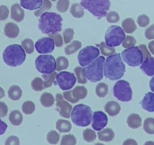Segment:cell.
I'll list each match as a JSON object with an SVG mask.
<instances>
[{
    "mask_svg": "<svg viewBox=\"0 0 154 145\" xmlns=\"http://www.w3.org/2000/svg\"><path fill=\"white\" fill-rule=\"evenodd\" d=\"M40 103L45 107H51L55 103V98L51 93L44 92L40 97Z\"/></svg>",
    "mask_w": 154,
    "mask_h": 145,
    "instance_id": "27",
    "label": "cell"
},
{
    "mask_svg": "<svg viewBox=\"0 0 154 145\" xmlns=\"http://www.w3.org/2000/svg\"><path fill=\"white\" fill-rule=\"evenodd\" d=\"M69 66V61L66 57L60 56L56 60V69L57 71H61L67 69Z\"/></svg>",
    "mask_w": 154,
    "mask_h": 145,
    "instance_id": "33",
    "label": "cell"
},
{
    "mask_svg": "<svg viewBox=\"0 0 154 145\" xmlns=\"http://www.w3.org/2000/svg\"><path fill=\"white\" fill-rule=\"evenodd\" d=\"M82 136H83L84 140L86 142H89V143L94 141L96 140V137H97L95 131L91 128H86V129L84 130Z\"/></svg>",
    "mask_w": 154,
    "mask_h": 145,
    "instance_id": "37",
    "label": "cell"
},
{
    "mask_svg": "<svg viewBox=\"0 0 154 145\" xmlns=\"http://www.w3.org/2000/svg\"><path fill=\"white\" fill-rule=\"evenodd\" d=\"M60 139V134L54 130H51L46 136V140L51 144H57Z\"/></svg>",
    "mask_w": 154,
    "mask_h": 145,
    "instance_id": "42",
    "label": "cell"
},
{
    "mask_svg": "<svg viewBox=\"0 0 154 145\" xmlns=\"http://www.w3.org/2000/svg\"><path fill=\"white\" fill-rule=\"evenodd\" d=\"M149 21H150L149 17L146 14H141V15L138 16L137 19V24L140 27H146L149 24Z\"/></svg>",
    "mask_w": 154,
    "mask_h": 145,
    "instance_id": "48",
    "label": "cell"
},
{
    "mask_svg": "<svg viewBox=\"0 0 154 145\" xmlns=\"http://www.w3.org/2000/svg\"><path fill=\"white\" fill-rule=\"evenodd\" d=\"M143 130L145 132L149 134H154V119L153 118H146L143 122Z\"/></svg>",
    "mask_w": 154,
    "mask_h": 145,
    "instance_id": "35",
    "label": "cell"
},
{
    "mask_svg": "<svg viewBox=\"0 0 154 145\" xmlns=\"http://www.w3.org/2000/svg\"><path fill=\"white\" fill-rule=\"evenodd\" d=\"M122 26L125 32L128 34L133 33L137 29V26L135 24V22L131 17H128V18L125 19L123 22H122Z\"/></svg>",
    "mask_w": 154,
    "mask_h": 145,
    "instance_id": "28",
    "label": "cell"
},
{
    "mask_svg": "<svg viewBox=\"0 0 154 145\" xmlns=\"http://www.w3.org/2000/svg\"><path fill=\"white\" fill-rule=\"evenodd\" d=\"M125 66L121 54H114L105 59L103 74L109 80H118L124 76Z\"/></svg>",
    "mask_w": 154,
    "mask_h": 145,
    "instance_id": "1",
    "label": "cell"
},
{
    "mask_svg": "<svg viewBox=\"0 0 154 145\" xmlns=\"http://www.w3.org/2000/svg\"><path fill=\"white\" fill-rule=\"evenodd\" d=\"M138 47H139V48L140 49V51H141L142 54H143V60H145V59L147 58V57H151L150 53H149V50H148V48H146V45H140Z\"/></svg>",
    "mask_w": 154,
    "mask_h": 145,
    "instance_id": "55",
    "label": "cell"
},
{
    "mask_svg": "<svg viewBox=\"0 0 154 145\" xmlns=\"http://www.w3.org/2000/svg\"><path fill=\"white\" fill-rule=\"evenodd\" d=\"M113 94L116 98L122 102H128L132 99V90L127 81L119 80L113 87Z\"/></svg>",
    "mask_w": 154,
    "mask_h": 145,
    "instance_id": "10",
    "label": "cell"
},
{
    "mask_svg": "<svg viewBox=\"0 0 154 145\" xmlns=\"http://www.w3.org/2000/svg\"><path fill=\"white\" fill-rule=\"evenodd\" d=\"M74 72H75V76H76V79L79 84H85L87 82L88 79H86L84 72L83 68L81 66H76L74 69Z\"/></svg>",
    "mask_w": 154,
    "mask_h": 145,
    "instance_id": "34",
    "label": "cell"
},
{
    "mask_svg": "<svg viewBox=\"0 0 154 145\" xmlns=\"http://www.w3.org/2000/svg\"><path fill=\"white\" fill-rule=\"evenodd\" d=\"M145 144H154V142L148 141V142H146V143H145Z\"/></svg>",
    "mask_w": 154,
    "mask_h": 145,
    "instance_id": "61",
    "label": "cell"
},
{
    "mask_svg": "<svg viewBox=\"0 0 154 145\" xmlns=\"http://www.w3.org/2000/svg\"><path fill=\"white\" fill-rule=\"evenodd\" d=\"M21 46L24 49L25 52L30 54L34 51V42L31 39H25L22 41Z\"/></svg>",
    "mask_w": 154,
    "mask_h": 145,
    "instance_id": "38",
    "label": "cell"
},
{
    "mask_svg": "<svg viewBox=\"0 0 154 145\" xmlns=\"http://www.w3.org/2000/svg\"><path fill=\"white\" fill-rule=\"evenodd\" d=\"M49 37H51L54 40V45L57 48H60V47H61L63 45V38H62L61 35L59 34L58 32L54 34H49Z\"/></svg>",
    "mask_w": 154,
    "mask_h": 145,
    "instance_id": "49",
    "label": "cell"
},
{
    "mask_svg": "<svg viewBox=\"0 0 154 145\" xmlns=\"http://www.w3.org/2000/svg\"><path fill=\"white\" fill-rule=\"evenodd\" d=\"M69 5V0H58L57 2V10L59 12H66Z\"/></svg>",
    "mask_w": 154,
    "mask_h": 145,
    "instance_id": "45",
    "label": "cell"
},
{
    "mask_svg": "<svg viewBox=\"0 0 154 145\" xmlns=\"http://www.w3.org/2000/svg\"><path fill=\"white\" fill-rule=\"evenodd\" d=\"M19 32H20L19 26L16 23H12V22L7 23L4 27V33L7 37L10 38V39H14V38L17 37Z\"/></svg>",
    "mask_w": 154,
    "mask_h": 145,
    "instance_id": "20",
    "label": "cell"
},
{
    "mask_svg": "<svg viewBox=\"0 0 154 145\" xmlns=\"http://www.w3.org/2000/svg\"><path fill=\"white\" fill-rule=\"evenodd\" d=\"M145 37L147 39H154V24L149 26L145 31Z\"/></svg>",
    "mask_w": 154,
    "mask_h": 145,
    "instance_id": "54",
    "label": "cell"
},
{
    "mask_svg": "<svg viewBox=\"0 0 154 145\" xmlns=\"http://www.w3.org/2000/svg\"><path fill=\"white\" fill-rule=\"evenodd\" d=\"M9 15V9L5 5H0V20H5Z\"/></svg>",
    "mask_w": 154,
    "mask_h": 145,
    "instance_id": "51",
    "label": "cell"
},
{
    "mask_svg": "<svg viewBox=\"0 0 154 145\" xmlns=\"http://www.w3.org/2000/svg\"><path fill=\"white\" fill-rule=\"evenodd\" d=\"M51 6H52V4H51L50 0H43V3H42V6L40 7V8H38V10L35 11L34 14H35V16H36V17H39V16H41V14H43L44 12L51 9Z\"/></svg>",
    "mask_w": 154,
    "mask_h": 145,
    "instance_id": "40",
    "label": "cell"
},
{
    "mask_svg": "<svg viewBox=\"0 0 154 145\" xmlns=\"http://www.w3.org/2000/svg\"><path fill=\"white\" fill-rule=\"evenodd\" d=\"M124 145H137V143L136 140H134V139H127L126 140L123 142Z\"/></svg>",
    "mask_w": 154,
    "mask_h": 145,
    "instance_id": "57",
    "label": "cell"
},
{
    "mask_svg": "<svg viewBox=\"0 0 154 145\" xmlns=\"http://www.w3.org/2000/svg\"><path fill=\"white\" fill-rule=\"evenodd\" d=\"M81 5L97 18H103L110 8L109 0H81Z\"/></svg>",
    "mask_w": 154,
    "mask_h": 145,
    "instance_id": "5",
    "label": "cell"
},
{
    "mask_svg": "<svg viewBox=\"0 0 154 145\" xmlns=\"http://www.w3.org/2000/svg\"><path fill=\"white\" fill-rule=\"evenodd\" d=\"M70 14L75 18H82L85 14L83 7L81 5V4L75 3L71 6Z\"/></svg>",
    "mask_w": 154,
    "mask_h": 145,
    "instance_id": "30",
    "label": "cell"
},
{
    "mask_svg": "<svg viewBox=\"0 0 154 145\" xmlns=\"http://www.w3.org/2000/svg\"><path fill=\"white\" fill-rule=\"evenodd\" d=\"M76 77L72 72L67 71H61L56 76L55 85H57L63 91L70 90L76 82Z\"/></svg>",
    "mask_w": 154,
    "mask_h": 145,
    "instance_id": "12",
    "label": "cell"
},
{
    "mask_svg": "<svg viewBox=\"0 0 154 145\" xmlns=\"http://www.w3.org/2000/svg\"><path fill=\"white\" fill-rule=\"evenodd\" d=\"M97 137L100 141L109 142L114 139L115 133L112 128H106L99 131V132L97 133Z\"/></svg>",
    "mask_w": 154,
    "mask_h": 145,
    "instance_id": "23",
    "label": "cell"
},
{
    "mask_svg": "<svg viewBox=\"0 0 154 145\" xmlns=\"http://www.w3.org/2000/svg\"><path fill=\"white\" fill-rule=\"evenodd\" d=\"M88 94L87 88L84 86H76L71 91H64L63 94V97L70 103H77L79 100L86 97Z\"/></svg>",
    "mask_w": 154,
    "mask_h": 145,
    "instance_id": "13",
    "label": "cell"
},
{
    "mask_svg": "<svg viewBox=\"0 0 154 145\" xmlns=\"http://www.w3.org/2000/svg\"><path fill=\"white\" fill-rule=\"evenodd\" d=\"M108 123L107 116L103 112L95 111L93 113L92 121H91V125L94 130L95 131H100L103 129L106 126Z\"/></svg>",
    "mask_w": 154,
    "mask_h": 145,
    "instance_id": "16",
    "label": "cell"
},
{
    "mask_svg": "<svg viewBox=\"0 0 154 145\" xmlns=\"http://www.w3.org/2000/svg\"><path fill=\"white\" fill-rule=\"evenodd\" d=\"M51 1H53V2H55V1H57V0H51Z\"/></svg>",
    "mask_w": 154,
    "mask_h": 145,
    "instance_id": "62",
    "label": "cell"
},
{
    "mask_svg": "<svg viewBox=\"0 0 154 145\" xmlns=\"http://www.w3.org/2000/svg\"><path fill=\"white\" fill-rule=\"evenodd\" d=\"M148 49L149 50V51H150L152 54H154V40L151 41L150 42H149V45H148Z\"/></svg>",
    "mask_w": 154,
    "mask_h": 145,
    "instance_id": "58",
    "label": "cell"
},
{
    "mask_svg": "<svg viewBox=\"0 0 154 145\" xmlns=\"http://www.w3.org/2000/svg\"><path fill=\"white\" fill-rule=\"evenodd\" d=\"M63 18L54 12H44L38 20V29L43 34H54L62 30Z\"/></svg>",
    "mask_w": 154,
    "mask_h": 145,
    "instance_id": "2",
    "label": "cell"
},
{
    "mask_svg": "<svg viewBox=\"0 0 154 145\" xmlns=\"http://www.w3.org/2000/svg\"><path fill=\"white\" fill-rule=\"evenodd\" d=\"M122 60L128 66L135 67L140 66L143 61V56L139 47L133 46L124 50L121 53Z\"/></svg>",
    "mask_w": 154,
    "mask_h": 145,
    "instance_id": "9",
    "label": "cell"
},
{
    "mask_svg": "<svg viewBox=\"0 0 154 145\" xmlns=\"http://www.w3.org/2000/svg\"><path fill=\"white\" fill-rule=\"evenodd\" d=\"M5 145H19L20 144V140L17 136H10L7 138L6 141L5 142Z\"/></svg>",
    "mask_w": 154,
    "mask_h": 145,
    "instance_id": "52",
    "label": "cell"
},
{
    "mask_svg": "<svg viewBox=\"0 0 154 145\" xmlns=\"http://www.w3.org/2000/svg\"><path fill=\"white\" fill-rule=\"evenodd\" d=\"M136 42H137V41H136V39L133 36H131V35H127V36H125L123 42H122V45L123 46V48H128L134 46L136 45Z\"/></svg>",
    "mask_w": 154,
    "mask_h": 145,
    "instance_id": "47",
    "label": "cell"
},
{
    "mask_svg": "<svg viewBox=\"0 0 154 145\" xmlns=\"http://www.w3.org/2000/svg\"><path fill=\"white\" fill-rule=\"evenodd\" d=\"M144 74L148 76H154V58L149 57L143 60L140 66Z\"/></svg>",
    "mask_w": 154,
    "mask_h": 145,
    "instance_id": "19",
    "label": "cell"
},
{
    "mask_svg": "<svg viewBox=\"0 0 154 145\" xmlns=\"http://www.w3.org/2000/svg\"><path fill=\"white\" fill-rule=\"evenodd\" d=\"M54 42L51 37H43L37 40L35 44V48L41 54H50L54 50Z\"/></svg>",
    "mask_w": 154,
    "mask_h": 145,
    "instance_id": "14",
    "label": "cell"
},
{
    "mask_svg": "<svg viewBox=\"0 0 154 145\" xmlns=\"http://www.w3.org/2000/svg\"><path fill=\"white\" fill-rule=\"evenodd\" d=\"M63 41L66 44L69 43L72 40L74 36V31L72 28H67L63 31Z\"/></svg>",
    "mask_w": 154,
    "mask_h": 145,
    "instance_id": "46",
    "label": "cell"
},
{
    "mask_svg": "<svg viewBox=\"0 0 154 145\" xmlns=\"http://www.w3.org/2000/svg\"><path fill=\"white\" fill-rule=\"evenodd\" d=\"M93 113L91 107L85 104H77L72 108L71 112V119L75 125L79 127H86L92 121Z\"/></svg>",
    "mask_w": 154,
    "mask_h": 145,
    "instance_id": "4",
    "label": "cell"
},
{
    "mask_svg": "<svg viewBox=\"0 0 154 145\" xmlns=\"http://www.w3.org/2000/svg\"><path fill=\"white\" fill-rule=\"evenodd\" d=\"M105 58L100 56L83 68L85 77L91 82L95 83L101 80L103 77Z\"/></svg>",
    "mask_w": 154,
    "mask_h": 145,
    "instance_id": "6",
    "label": "cell"
},
{
    "mask_svg": "<svg viewBox=\"0 0 154 145\" xmlns=\"http://www.w3.org/2000/svg\"><path fill=\"white\" fill-rule=\"evenodd\" d=\"M25 13L21 5L16 3L11 6V18L13 19L17 23L23 21L24 19Z\"/></svg>",
    "mask_w": 154,
    "mask_h": 145,
    "instance_id": "18",
    "label": "cell"
},
{
    "mask_svg": "<svg viewBox=\"0 0 154 145\" xmlns=\"http://www.w3.org/2000/svg\"><path fill=\"white\" fill-rule=\"evenodd\" d=\"M56 128L60 133H68L72 129V125L69 121L58 119L56 122Z\"/></svg>",
    "mask_w": 154,
    "mask_h": 145,
    "instance_id": "26",
    "label": "cell"
},
{
    "mask_svg": "<svg viewBox=\"0 0 154 145\" xmlns=\"http://www.w3.org/2000/svg\"><path fill=\"white\" fill-rule=\"evenodd\" d=\"M106 17V20L107 22L110 23H117L119 20V15L117 12L116 11H109L108 12Z\"/></svg>",
    "mask_w": 154,
    "mask_h": 145,
    "instance_id": "50",
    "label": "cell"
},
{
    "mask_svg": "<svg viewBox=\"0 0 154 145\" xmlns=\"http://www.w3.org/2000/svg\"><path fill=\"white\" fill-rule=\"evenodd\" d=\"M57 72H53L49 74H42V80H43V86L44 88H50L53 83L55 82L56 76H57Z\"/></svg>",
    "mask_w": 154,
    "mask_h": 145,
    "instance_id": "31",
    "label": "cell"
},
{
    "mask_svg": "<svg viewBox=\"0 0 154 145\" xmlns=\"http://www.w3.org/2000/svg\"><path fill=\"white\" fill-rule=\"evenodd\" d=\"M5 91H4V89L2 88V87H0V99L5 97Z\"/></svg>",
    "mask_w": 154,
    "mask_h": 145,
    "instance_id": "60",
    "label": "cell"
},
{
    "mask_svg": "<svg viewBox=\"0 0 154 145\" xmlns=\"http://www.w3.org/2000/svg\"><path fill=\"white\" fill-rule=\"evenodd\" d=\"M104 110L110 116H116L121 111V106L118 102L111 100L106 103Z\"/></svg>",
    "mask_w": 154,
    "mask_h": 145,
    "instance_id": "22",
    "label": "cell"
},
{
    "mask_svg": "<svg viewBox=\"0 0 154 145\" xmlns=\"http://www.w3.org/2000/svg\"><path fill=\"white\" fill-rule=\"evenodd\" d=\"M23 91L20 86L17 85H11L8 91V95L11 100H18L22 97Z\"/></svg>",
    "mask_w": 154,
    "mask_h": 145,
    "instance_id": "25",
    "label": "cell"
},
{
    "mask_svg": "<svg viewBox=\"0 0 154 145\" xmlns=\"http://www.w3.org/2000/svg\"><path fill=\"white\" fill-rule=\"evenodd\" d=\"M81 47H82L81 42H79L78 40H74L69 45L65 47L64 52L67 55H70V54H72L76 52L79 48H81Z\"/></svg>",
    "mask_w": 154,
    "mask_h": 145,
    "instance_id": "32",
    "label": "cell"
},
{
    "mask_svg": "<svg viewBox=\"0 0 154 145\" xmlns=\"http://www.w3.org/2000/svg\"><path fill=\"white\" fill-rule=\"evenodd\" d=\"M55 101L56 106L60 109V116L66 119H69L71 116V112L72 110V105L68 103V101H66L63 94H60V93H57L56 94Z\"/></svg>",
    "mask_w": 154,
    "mask_h": 145,
    "instance_id": "15",
    "label": "cell"
},
{
    "mask_svg": "<svg viewBox=\"0 0 154 145\" xmlns=\"http://www.w3.org/2000/svg\"><path fill=\"white\" fill-rule=\"evenodd\" d=\"M76 138L73 134H66L62 137L60 144L61 145H75L76 144Z\"/></svg>",
    "mask_w": 154,
    "mask_h": 145,
    "instance_id": "44",
    "label": "cell"
},
{
    "mask_svg": "<svg viewBox=\"0 0 154 145\" xmlns=\"http://www.w3.org/2000/svg\"><path fill=\"white\" fill-rule=\"evenodd\" d=\"M7 128H8V125L0 119V136L5 134V131H7Z\"/></svg>",
    "mask_w": 154,
    "mask_h": 145,
    "instance_id": "56",
    "label": "cell"
},
{
    "mask_svg": "<svg viewBox=\"0 0 154 145\" xmlns=\"http://www.w3.org/2000/svg\"><path fill=\"white\" fill-rule=\"evenodd\" d=\"M125 32L119 26H110L105 32V43L110 47H117L122 43L125 38Z\"/></svg>",
    "mask_w": 154,
    "mask_h": 145,
    "instance_id": "7",
    "label": "cell"
},
{
    "mask_svg": "<svg viewBox=\"0 0 154 145\" xmlns=\"http://www.w3.org/2000/svg\"><path fill=\"white\" fill-rule=\"evenodd\" d=\"M96 94L99 97H104L108 93V86L104 82H100L97 85L95 88Z\"/></svg>",
    "mask_w": 154,
    "mask_h": 145,
    "instance_id": "41",
    "label": "cell"
},
{
    "mask_svg": "<svg viewBox=\"0 0 154 145\" xmlns=\"http://www.w3.org/2000/svg\"><path fill=\"white\" fill-rule=\"evenodd\" d=\"M2 59L7 66L11 67L20 66L26 60V52L21 45L12 44L8 45L2 53Z\"/></svg>",
    "mask_w": 154,
    "mask_h": 145,
    "instance_id": "3",
    "label": "cell"
},
{
    "mask_svg": "<svg viewBox=\"0 0 154 145\" xmlns=\"http://www.w3.org/2000/svg\"><path fill=\"white\" fill-rule=\"evenodd\" d=\"M31 87L32 89L35 91H40L43 90V80L39 77H35V79H32L31 82Z\"/></svg>",
    "mask_w": 154,
    "mask_h": 145,
    "instance_id": "43",
    "label": "cell"
},
{
    "mask_svg": "<svg viewBox=\"0 0 154 145\" xmlns=\"http://www.w3.org/2000/svg\"><path fill=\"white\" fill-rule=\"evenodd\" d=\"M20 5L23 8L29 11H36L40 8L43 0H20Z\"/></svg>",
    "mask_w": 154,
    "mask_h": 145,
    "instance_id": "21",
    "label": "cell"
},
{
    "mask_svg": "<svg viewBox=\"0 0 154 145\" xmlns=\"http://www.w3.org/2000/svg\"><path fill=\"white\" fill-rule=\"evenodd\" d=\"M142 108L146 111L152 113L154 112V93L147 92L140 102Z\"/></svg>",
    "mask_w": 154,
    "mask_h": 145,
    "instance_id": "17",
    "label": "cell"
},
{
    "mask_svg": "<svg viewBox=\"0 0 154 145\" xmlns=\"http://www.w3.org/2000/svg\"><path fill=\"white\" fill-rule=\"evenodd\" d=\"M35 66L42 74H49L56 69V60L51 54H41L35 59Z\"/></svg>",
    "mask_w": 154,
    "mask_h": 145,
    "instance_id": "8",
    "label": "cell"
},
{
    "mask_svg": "<svg viewBox=\"0 0 154 145\" xmlns=\"http://www.w3.org/2000/svg\"><path fill=\"white\" fill-rule=\"evenodd\" d=\"M127 124L132 129H136L142 125V119L137 113H131L127 118Z\"/></svg>",
    "mask_w": 154,
    "mask_h": 145,
    "instance_id": "24",
    "label": "cell"
},
{
    "mask_svg": "<svg viewBox=\"0 0 154 145\" xmlns=\"http://www.w3.org/2000/svg\"><path fill=\"white\" fill-rule=\"evenodd\" d=\"M9 121L14 126H18L23 122V115L19 110H13L9 115Z\"/></svg>",
    "mask_w": 154,
    "mask_h": 145,
    "instance_id": "29",
    "label": "cell"
},
{
    "mask_svg": "<svg viewBox=\"0 0 154 145\" xmlns=\"http://www.w3.org/2000/svg\"><path fill=\"white\" fill-rule=\"evenodd\" d=\"M100 55V50L96 47L89 45L82 48L78 54V60L81 66H85L95 60Z\"/></svg>",
    "mask_w": 154,
    "mask_h": 145,
    "instance_id": "11",
    "label": "cell"
},
{
    "mask_svg": "<svg viewBox=\"0 0 154 145\" xmlns=\"http://www.w3.org/2000/svg\"><path fill=\"white\" fill-rule=\"evenodd\" d=\"M100 51L104 56H110L115 54L116 49L114 47L108 46L105 42H101L100 44Z\"/></svg>",
    "mask_w": 154,
    "mask_h": 145,
    "instance_id": "39",
    "label": "cell"
},
{
    "mask_svg": "<svg viewBox=\"0 0 154 145\" xmlns=\"http://www.w3.org/2000/svg\"><path fill=\"white\" fill-rule=\"evenodd\" d=\"M8 108L5 102L0 101V117H5L8 114Z\"/></svg>",
    "mask_w": 154,
    "mask_h": 145,
    "instance_id": "53",
    "label": "cell"
},
{
    "mask_svg": "<svg viewBox=\"0 0 154 145\" xmlns=\"http://www.w3.org/2000/svg\"><path fill=\"white\" fill-rule=\"evenodd\" d=\"M149 88H150L151 91L154 92V76H152V78L149 81Z\"/></svg>",
    "mask_w": 154,
    "mask_h": 145,
    "instance_id": "59",
    "label": "cell"
},
{
    "mask_svg": "<svg viewBox=\"0 0 154 145\" xmlns=\"http://www.w3.org/2000/svg\"><path fill=\"white\" fill-rule=\"evenodd\" d=\"M35 110V105L31 100H26L22 104V110L23 113L26 115H30L34 113Z\"/></svg>",
    "mask_w": 154,
    "mask_h": 145,
    "instance_id": "36",
    "label": "cell"
}]
</instances>
